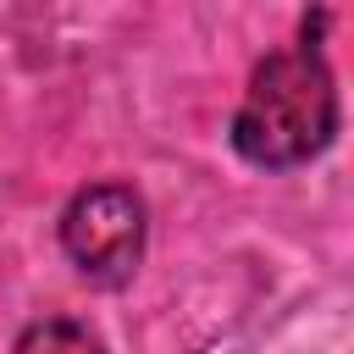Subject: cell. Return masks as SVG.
<instances>
[{"label":"cell","instance_id":"cell-3","mask_svg":"<svg viewBox=\"0 0 354 354\" xmlns=\"http://www.w3.org/2000/svg\"><path fill=\"white\" fill-rule=\"evenodd\" d=\"M11 354H105V343L83 326V321H33Z\"/></svg>","mask_w":354,"mask_h":354},{"label":"cell","instance_id":"cell-2","mask_svg":"<svg viewBox=\"0 0 354 354\" xmlns=\"http://www.w3.org/2000/svg\"><path fill=\"white\" fill-rule=\"evenodd\" d=\"M61 249L88 282H127L144 260V199L122 183L83 188L61 216Z\"/></svg>","mask_w":354,"mask_h":354},{"label":"cell","instance_id":"cell-1","mask_svg":"<svg viewBox=\"0 0 354 354\" xmlns=\"http://www.w3.org/2000/svg\"><path fill=\"white\" fill-rule=\"evenodd\" d=\"M332 133H337V88L326 61L310 44L266 55L232 116V149L249 166L288 171L315 160L332 144Z\"/></svg>","mask_w":354,"mask_h":354}]
</instances>
